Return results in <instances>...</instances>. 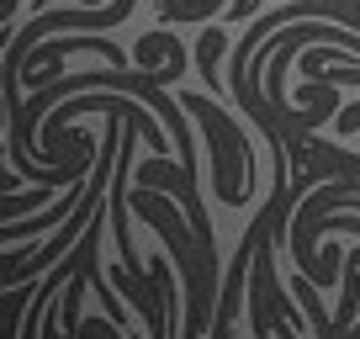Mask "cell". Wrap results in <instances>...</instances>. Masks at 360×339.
I'll return each mask as SVG.
<instances>
[{
    "mask_svg": "<svg viewBox=\"0 0 360 339\" xmlns=\"http://www.w3.org/2000/svg\"><path fill=\"white\" fill-rule=\"evenodd\" d=\"M43 6H48V0H32V11H43ZM90 6H96V0H90Z\"/></svg>",
    "mask_w": 360,
    "mask_h": 339,
    "instance_id": "2",
    "label": "cell"
},
{
    "mask_svg": "<svg viewBox=\"0 0 360 339\" xmlns=\"http://www.w3.org/2000/svg\"><path fill=\"white\" fill-rule=\"evenodd\" d=\"M355 302H360V249H349V276H345V302L334 313V328H355Z\"/></svg>",
    "mask_w": 360,
    "mask_h": 339,
    "instance_id": "1",
    "label": "cell"
}]
</instances>
